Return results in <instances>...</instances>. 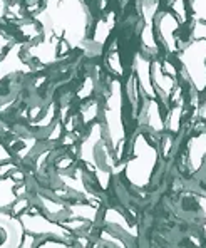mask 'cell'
<instances>
[{
    "label": "cell",
    "mask_w": 206,
    "mask_h": 248,
    "mask_svg": "<svg viewBox=\"0 0 206 248\" xmlns=\"http://www.w3.org/2000/svg\"><path fill=\"white\" fill-rule=\"evenodd\" d=\"M113 94L109 97L106 109V119L107 121V131H109L111 138V146H113L116 158H121L122 155V141H124V126H122V118H121V109H122V96H121V84L119 81L113 82Z\"/></svg>",
    "instance_id": "3"
},
{
    "label": "cell",
    "mask_w": 206,
    "mask_h": 248,
    "mask_svg": "<svg viewBox=\"0 0 206 248\" xmlns=\"http://www.w3.org/2000/svg\"><path fill=\"white\" fill-rule=\"evenodd\" d=\"M184 71L198 93L206 89V39H194L186 49L179 52Z\"/></svg>",
    "instance_id": "1"
},
{
    "label": "cell",
    "mask_w": 206,
    "mask_h": 248,
    "mask_svg": "<svg viewBox=\"0 0 206 248\" xmlns=\"http://www.w3.org/2000/svg\"><path fill=\"white\" fill-rule=\"evenodd\" d=\"M194 39H206V22H193V32Z\"/></svg>",
    "instance_id": "5"
},
{
    "label": "cell",
    "mask_w": 206,
    "mask_h": 248,
    "mask_svg": "<svg viewBox=\"0 0 206 248\" xmlns=\"http://www.w3.org/2000/svg\"><path fill=\"white\" fill-rule=\"evenodd\" d=\"M184 2H191L193 22H206V0H175L173 9L178 5H183Z\"/></svg>",
    "instance_id": "4"
},
{
    "label": "cell",
    "mask_w": 206,
    "mask_h": 248,
    "mask_svg": "<svg viewBox=\"0 0 206 248\" xmlns=\"http://www.w3.org/2000/svg\"><path fill=\"white\" fill-rule=\"evenodd\" d=\"M141 144H143V153H139L134 144V158L129 159L128 170H126V176L136 188H144L149 185L154 165L158 161V151L147 143L144 136H141Z\"/></svg>",
    "instance_id": "2"
}]
</instances>
